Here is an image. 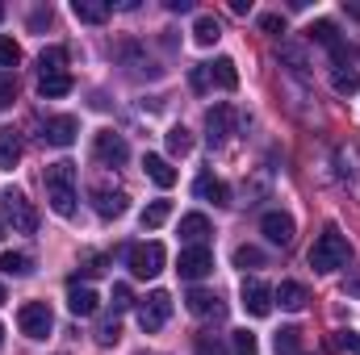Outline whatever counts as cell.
Returning <instances> with one entry per match:
<instances>
[{"label":"cell","mask_w":360,"mask_h":355,"mask_svg":"<svg viewBox=\"0 0 360 355\" xmlns=\"http://www.w3.org/2000/svg\"><path fill=\"white\" fill-rule=\"evenodd\" d=\"M46 201H51V209L59 213V217H72L76 213V163H68V159H59V163H51L46 168Z\"/></svg>","instance_id":"6da1fadb"},{"label":"cell","mask_w":360,"mask_h":355,"mask_svg":"<svg viewBox=\"0 0 360 355\" xmlns=\"http://www.w3.org/2000/svg\"><path fill=\"white\" fill-rule=\"evenodd\" d=\"M344 264H348V239L335 226H327L314 239V247H310V267L314 272H335V267H344Z\"/></svg>","instance_id":"7a4b0ae2"},{"label":"cell","mask_w":360,"mask_h":355,"mask_svg":"<svg viewBox=\"0 0 360 355\" xmlns=\"http://www.w3.org/2000/svg\"><path fill=\"white\" fill-rule=\"evenodd\" d=\"M0 209H4V222L13 226V234H34L38 230V209H34V201L21 188H4L0 192Z\"/></svg>","instance_id":"3957f363"},{"label":"cell","mask_w":360,"mask_h":355,"mask_svg":"<svg viewBox=\"0 0 360 355\" xmlns=\"http://www.w3.org/2000/svg\"><path fill=\"white\" fill-rule=\"evenodd\" d=\"M17 326H21L25 339H51V330H55V314H51L46 301H25V305L17 309Z\"/></svg>","instance_id":"277c9868"},{"label":"cell","mask_w":360,"mask_h":355,"mask_svg":"<svg viewBox=\"0 0 360 355\" xmlns=\"http://www.w3.org/2000/svg\"><path fill=\"white\" fill-rule=\"evenodd\" d=\"M168 318H172V297H168L164 288H155L151 297H143V305H139V326H143L147 335L164 330V326H168Z\"/></svg>","instance_id":"5b68a950"},{"label":"cell","mask_w":360,"mask_h":355,"mask_svg":"<svg viewBox=\"0 0 360 355\" xmlns=\"http://www.w3.org/2000/svg\"><path fill=\"white\" fill-rule=\"evenodd\" d=\"M126 260H130V272H134L139 280H155V276L164 272V260H168V255H164L160 243H139V247H130Z\"/></svg>","instance_id":"8992f818"},{"label":"cell","mask_w":360,"mask_h":355,"mask_svg":"<svg viewBox=\"0 0 360 355\" xmlns=\"http://www.w3.org/2000/svg\"><path fill=\"white\" fill-rule=\"evenodd\" d=\"M235 126H239L235 105H214V109L205 113V138H210V147H222V142L235 134Z\"/></svg>","instance_id":"52a82bcc"},{"label":"cell","mask_w":360,"mask_h":355,"mask_svg":"<svg viewBox=\"0 0 360 355\" xmlns=\"http://www.w3.org/2000/svg\"><path fill=\"white\" fill-rule=\"evenodd\" d=\"M92 155H96L105 168H122V163L130 159V147H126V138H122V134H113V130H101V134L92 138Z\"/></svg>","instance_id":"ba28073f"},{"label":"cell","mask_w":360,"mask_h":355,"mask_svg":"<svg viewBox=\"0 0 360 355\" xmlns=\"http://www.w3.org/2000/svg\"><path fill=\"white\" fill-rule=\"evenodd\" d=\"M176 272L180 280H201V276H210L214 272V251L210 247H184L176 260Z\"/></svg>","instance_id":"9c48e42d"},{"label":"cell","mask_w":360,"mask_h":355,"mask_svg":"<svg viewBox=\"0 0 360 355\" xmlns=\"http://www.w3.org/2000/svg\"><path fill=\"white\" fill-rule=\"evenodd\" d=\"M89 196H92V209H96L101 217H122L126 205H130V196H126L122 188H109V184H92Z\"/></svg>","instance_id":"30bf717a"},{"label":"cell","mask_w":360,"mask_h":355,"mask_svg":"<svg viewBox=\"0 0 360 355\" xmlns=\"http://www.w3.org/2000/svg\"><path fill=\"white\" fill-rule=\"evenodd\" d=\"M243 309L252 314V318H269L272 314V288L264 280H243Z\"/></svg>","instance_id":"8fae6325"},{"label":"cell","mask_w":360,"mask_h":355,"mask_svg":"<svg viewBox=\"0 0 360 355\" xmlns=\"http://www.w3.org/2000/svg\"><path fill=\"white\" fill-rule=\"evenodd\" d=\"M76 134H80V121L68 117V113H63V117H51V121L42 126V142H46V147H72Z\"/></svg>","instance_id":"7c38bea8"},{"label":"cell","mask_w":360,"mask_h":355,"mask_svg":"<svg viewBox=\"0 0 360 355\" xmlns=\"http://www.w3.org/2000/svg\"><path fill=\"white\" fill-rule=\"evenodd\" d=\"M306 301H310V293H306V284H297V280H281V284L272 288V305H281V309H289V314L306 309Z\"/></svg>","instance_id":"4fadbf2b"},{"label":"cell","mask_w":360,"mask_h":355,"mask_svg":"<svg viewBox=\"0 0 360 355\" xmlns=\"http://www.w3.org/2000/svg\"><path fill=\"white\" fill-rule=\"evenodd\" d=\"M68 309H72L76 318H92V314L101 309V297H96V288L80 284V280H72V288H68Z\"/></svg>","instance_id":"5bb4252c"},{"label":"cell","mask_w":360,"mask_h":355,"mask_svg":"<svg viewBox=\"0 0 360 355\" xmlns=\"http://www.w3.org/2000/svg\"><path fill=\"white\" fill-rule=\"evenodd\" d=\"M260 230H264V239L276 243V247H289L293 243V217L289 213H264V222H260Z\"/></svg>","instance_id":"9a60e30c"},{"label":"cell","mask_w":360,"mask_h":355,"mask_svg":"<svg viewBox=\"0 0 360 355\" xmlns=\"http://www.w3.org/2000/svg\"><path fill=\"white\" fill-rule=\"evenodd\" d=\"M184 301H188V314H197V318H222L226 314V305L218 301V293H205V288H193Z\"/></svg>","instance_id":"2e32d148"},{"label":"cell","mask_w":360,"mask_h":355,"mask_svg":"<svg viewBox=\"0 0 360 355\" xmlns=\"http://www.w3.org/2000/svg\"><path fill=\"white\" fill-rule=\"evenodd\" d=\"M180 239H184L188 247H205V239H210V217H205V213H184V217H180Z\"/></svg>","instance_id":"e0dca14e"},{"label":"cell","mask_w":360,"mask_h":355,"mask_svg":"<svg viewBox=\"0 0 360 355\" xmlns=\"http://www.w3.org/2000/svg\"><path fill=\"white\" fill-rule=\"evenodd\" d=\"M193 192H197L201 201H214V205H231V188H226V184H222L218 176H210V172H205V176H197Z\"/></svg>","instance_id":"ac0fdd59"},{"label":"cell","mask_w":360,"mask_h":355,"mask_svg":"<svg viewBox=\"0 0 360 355\" xmlns=\"http://www.w3.org/2000/svg\"><path fill=\"white\" fill-rule=\"evenodd\" d=\"M143 172H147L151 184H160V188H172V184H176V168H172L164 155H147V159H143Z\"/></svg>","instance_id":"d6986e66"},{"label":"cell","mask_w":360,"mask_h":355,"mask_svg":"<svg viewBox=\"0 0 360 355\" xmlns=\"http://www.w3.org/2000/svg\"><path fill=\"white\" fill-rule=\"evenodd\" d=\"M210 67V84H218V88L235 92L239 88V72H235V59H214V63H205Z\"/></svg>","instance_id":"ffe728a7"},{"label":"cell","mask_w":360,"mask_h":355,"mask_svg":"<svg viewBox=\"0 0 360 355\" xmlns=\"http://www.w3.org/2000/svg\"><path fill=\"white\" fill-rule=\"evenodd\" d=\"M17 159H21V134L13 130V126H4L0 130V168H17Z\"/></svg>","instance_id":"44dd1931"},{"label":"cell","mask_w":360,"mask_h":355,"mask_svg":"<svg viewBox=\"0 0 360 355\" xmlns=\"http://www.w3.org/2000/svg\"><path fill=\"white\" fill-rule=\"evenodd\" d=\"M218 38H222V25H218V17L201 13V17L193 21V42H197V46H214Z\"/></svg>","instance_id":"7402d4cb"},{"label":"cell","mask_w":360,"mask_h":355,"mask_svg":"<svg viewBox=\"0 0 360 355\" xmlns=\"http://www.w3.org/2000/svg\"><path fill=\"white\" fill-rule=\"evenodd\" d=\"M72 13H76V21L101 25V21L109 17V4H101V0H72Z\"/></svg>","instance_id":"603a6c76"},{"label":"cell","mask_w":360,"mask_h":355,"mask_svg":"<svg viewBox=\"0 0 360 355\" xmlns=\"http://www.w3.org/2000/svg\"><path fill=\"white\" fill-rule=\"evenodd\" d=\"M38 92H42L46 100H55V96H68V92H72V76H68V72H55V76H38Z\"/></svg>","instance_id":"cb8c5ba5"},{"label":"cell","mask_w":360,"mask_h":355,"mask_svg":"<svg viewBox=\"0 0 360 355\" xmlns=\"http://www.w3.org/2000/svg\"><path fill=\"white\" fill-rule=\"evenodd\" d=\"M168 217H172V201H151V205L143 209V217H139V222H143V230H160Z\"/></svg>","instance_id":"d4e9b609"},{"label":"cell","mask_w":360,"mask_h":355,"mask_svg":"<svg viewBox=\"0 0 360 355\" xmlns=\"http://www.w3.org/2000/svg\"><path fill=\"white\" fill-rule=\"evenodd\" d=\"M0 272H4V276H30V272H34V260H30L25 251H4V255H0Z\"/></svg>","instance_id":"484cf974"},{"label":"cell","mask_w":360,"mask_h":355,"mask_svg":"<svg viewBox=\"0 0 360 355\" xmlns=\"http://www.w3.org/2000/svg\"><path fill=\"white\" fill-rule=\"evenodd\" d=\"M306 38L310 42H319V46H335L340 42V29H335V21H310V29H306Z\"/></svg>","instance_id":"4316f807"},{"label":"cell","mask_w":360,"mask_h":355,"mask_svg":"<svg viewBox=\"0 0 360 355\" xmlns=\"http://www.w3.org/2000/svg\"><path fill=\"white\" fill-rule=\"evenodd\" d=\"M331 88L340 92V96H352V92L360 88V72L356 67H335V72H331Z\"/></svg>","instance_id":"83f0119b"},{"label":"cell","mask_w":360,"mask_h":355,"mask_svg":"<svg viewBox=\"0 0 360 355\" xmlns=\"http://www.w3.org/2000/svg\"><path fill=\"white\" fill-rule=\"evenodd\" d=\"M63 63H68V51H63V46H46V51L38 55V72H42V76L63 72Z\"/></svg>","instance_id":"f1b7e54d"},{"label":"cell","mask_w":360,"mask_h":355,"mask_svg":"<svg viewBox=\"0 0 360 355\" xmlns=\"http://www.w3.org/2000/svg\"><path fill=\"white\" fill-rule=\"evenodd\" d=\"M276 355H302V330H297V326H281V335H276Z\"/></svg>","instance_id":"f546056e"},{"label":"cell","mask_w":360,"mask_h":355,"mask_svg":"<svg viewBox=\"0 0 360 355\" xmlns=\"http://www.w3.org/2000/svg\"><path fill=\"white\" fill-rule=\"evenodd\" d=\"M168 151H172V155H180V159L193 151V134H188L184 126H172V130H168Z\"/></svg>","instance_id":"4dcf8cb0"},{"label":"cell","mask_w":360,"mask_h":355,"mask_svg":"<svg viewBox=\"0 0 360 355\" xmlns=\"http://www.w3.org/2000/svg\"><path fill=\"white\" fill-rule=\"evenodd\" d=\"M231 347H235V355H260V343H256L252 330H235L231 335Z\"/></svg>","instance_id":"1f68e13d"},{"label":"cell","mask_w":360,"mask_h":355,"mask_svg":"<svg viewBox=\"0 0 360 355\" xmlns=\"http://www.w3.org/2000/svg\"><path fill=\"white\" fill-rule=\"evenodd\" d=\"M193 351H197V355H226V347H222V339H218V335H210V330H205V335H197V339H193Z\"/></svg>","instance_id":"d6a6232c"},{"label":"cell","mask_w":360,"mask_h":355,"mask_svg":"<svg viewBox=\"0 0 360 355\" xmlns=\"http://www.w3.org/2000/svg\"><path fill=\"white\" fill-rule=\"evenodd\" d=\"M17 63H21V46H17L13 38H0V67H8V72H13Z\"/></svg>","instance_id":"836d02e7"},{"label":"cell","mask_w":360,"mask_h":355,"mask_svg":"<svg viewBox=\"0 0 360 355\" xmlns=\"http://www.w3.org/2000/svg\"><path fill=\"white\" fill-rule=\"evenodd\" d=\"M109 305H113V314L130 309V305H134V293H130V284H113V297H109Z\"/></svg>","instance_id":"e575fe53"},{"label":"cell","mask_w":360,"mask_h":355,"mask_svg":"<svg viewBox=\"0 0 360 355\" xmlns=\"http://www.w3.org/2000/svg\"><path fill=\"white\" fill-rule=\"evenodd\" d=\"M235 264L239 267H260L264 264V251H260V247H239V251H235Z\"/></svg>","instance_id":"d590c367"},{"label":"cell","mask_w":360,"mask_h":355,"mask_svg":"<svg viewBox=\"0 0 360 355\" xmlns=\"http://www.w3.org/2000/svg\"><path fill=\"white\" fill-rule=\"evenodd\" d=\"M17 96V84H13V72H0V109H8Z\"/></svg>","instance_id":"8d00e7d4"},{"label":"cell","mask_w":360,"mask_h":355,"mask_svg":"<svg viewBox=\"0 0 360 355\" xmlns=\"http://www.w3.org/2000/svg\"><path fill=\"white\" fill-rule=\"evenodd\" d=\"M117 339H122V326H117V322H105V326L96 330V343H101V347H113Z\"/></svg>","instance_id":"74e56055"},{"label":"cell","mask_w":360,"mask_h":355,"mask_svg":"<svg viewBox=\"0 0 360 355\" xmlns=\"http://www.w3.org/2000/svg\"><path fill=\"white\" fill-rule=\"evenodd\" d=\"M335 347H344L348 355H360V335L356 330H340L335 335Z\"/></svg>","instance_id":"f35d334b"},{"label":"cell","mask_w":360,"mask_h":355,"mask_svg":"<svg viewBox=\"0 0 360 355\" xmlns=\"http://www.w3.org/2000/svg\"><path fill=\"white\" fill-rule=\"evenodd\" d=\"M188 84H193V92H205V88H210V67H205V63H197V67H193V76H188Z\"/></svg>","instance_id":"ab89813d"},{"label":"cell","mask_w":360,"mask_h":355,"mask_svg":"<svg viewBox=\"0 0 360 355\" xmlns=\"http://www.w3.org/2000/svg\"><path fill=\"white\" fill-rule=\"evenodd\" d=\"M260 29H264V34H285V17H281V13H264V17H260Z\"/></svg>","instance_id":"60d3db41"},{"label":"cell","mask_w":360,"mask_h":355,"mask_svg":"<svg viewBox=\"0 0 360 355\" xmlns=\"http://www.w3.org/2000/svg\"><path fill=\"white\" fill-rule=\"evenodd\" d=\"M168 8H172V13H188V8H193V0H168Z\"/></svg>","instance_id":"b9f144b4"},{"label":"cell","mask_w":360,"mask_h":355,"mask_svg":"<svg viewBox=\"0 0 360 355\" xmlns=\"http://www.w3.org/2000/svg\"><path fill=\"white\" fill-rule=\"evenodd\" d=\"M348 13H352V17L360 21V4H348Z\"/></svg>","instance_id":"7bdbcfd3"},{"label":"cell","mask_w":360,"mask_h":355,"mask_svg":"<svg viewBox=\"0 0 360 355\" xmlns=\"http://www.w3.org/2000/svg\"><path fill=\"white\" fill-rule=\"evenodd\" d=\"M0 347H4V326H0Z\"/></svg>","instance_id":"ee69618b"},{"label":"cell","mask_w":360,"mask_h":355,"mask_svg":"<svg viewBox=\"0 0 360 355\" xmlns=\"http://www.w3.org/2000/svg\"><path fill=\"white\" fill-rule=\"evenodd\" d=\"M0 305H4V284H0Z\"/></svg>","instance_id":"f6af8a7d"},{"label":"cell","mask_w":360,"mask_h":355,"mask_svg":"<svg viewBox=\"0 0 360 355\" xmlns=\"http://www.w3.org/2000/svg\"><path fill=\"white\" fill-rule=\"evenodd\" d=\"M0 21H4V4H0Z\"/></svg>","instance_id":"bcb514c9"},{"label":"cell","mask_w":360,"mask_h":355,"mask_svg":"<svg viewBox=\"0 0 360 355\" xmlns=\"http://www.w3.org/2000/svg\"><path fill=\"white\" fill-rule=\"evenodd\" d=\"M0 234H4V226H0Z\"/></svg>","instance_id":"7dc6e473"},{"label":"cell","mask_w":360,"mask_h":355,"mask_svg":"<svg viewBox=\"0 0 360 355\" xmlns=\"http://www.w3.org/2000/svg\"><path fill=\"white\" fill-rule=\"evenodd\" d=\"M139 355H147V351H139Z\"/></svg>","instance_id":"c3c4849f"}]
</instances>
